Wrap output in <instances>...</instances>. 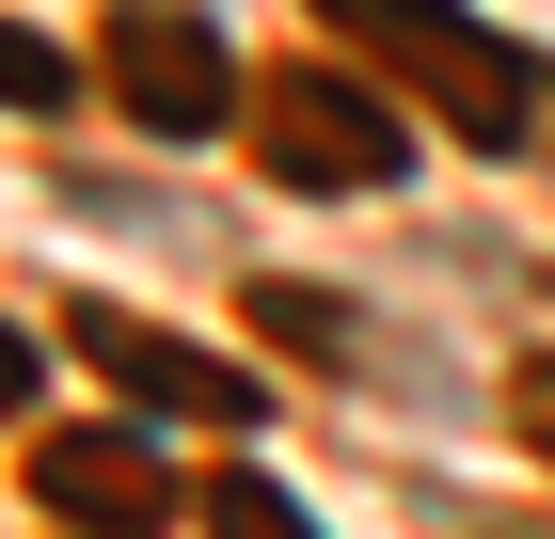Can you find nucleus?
<instances>
[{
    "mask_svg": "<svg viewBox=\"0 0 555 539\" xmlns=\"http://www.w3.org/2000/svg\"><path fill=\"white\" fill-rule=\"evenodd\" d=\"M270 159H286V175H334V191H365V175H397V159H413V127H397L382 95L286 80V112H270Z\"/></svg>",
    "mask_w": 555,
    "mask_h": 539,
    "instance_id": "obj_2",
    "label": "nucleus"
},
{
    "mask_svg": "<svg viewBox=\"0 0 555 539\" xmlns=\"http://www.w3.org/2000/svg\"><path fill=\"white\" fill-rule=\"evenodd\" d=\"M524 413H540V428H555V365H540V381H524Z\"/></svg>",
    "mask_w": 555,
    "mask_h": 539,
    "instance_id": "obj_7",
    "label": "nucleus"
},
{
    "mask_svg": "<svg viewBox=\"0 0 555 539\" xmlns=\"http://www.w3.org/2000/svg\"><path fill=\"white\" fill-rule=\"evenodd\" d=\"M80 349L128 381V397H159V413H255V381H238V365H191V349H159V333H128V318H95Z\"/></svg>",
    "mask_w": 555,
    "mask_h": 539,
    "instance_id": "obj_4",
    "label": "nucleus"
},
{
    "mask_svg": "<svg viewBox=\"0 0 555 539\" xmlns=\"http://www.w3.org/2000/svg\"><path fill=\"white\" fill-rule=\"evenodd\" d=\"M112 64H128V112L143 127H222V112H238V64H222L207 16H128Z\"/></svg>",
    "mask_w": 555,
    "mask_h": 539,
    "instance_id": "obj_1",
    "label": "nucleus"
},
{
    "mask_svg": "<svg viewBox=\"0 0 555 539\" xmlns=\"http://www.w3.org/2000/svg\"><path fill=\"white\" fill-rule=\"evenodd\" d=\"M334 16H365V33H413V48H428V80L461 95L476 127H524V80H508V48L476 33V16H444V0H334Z\"/></svg>",
    "mask_w": 555,
    "mask_h": 539,
    "instance_id": "obj_3",
    "label": "nucleus"
},
{
    "mask_svg": "<svg viewBox=\"0 0 555 539\" xmlns=\"http://www.w3.org/2000/svg\"><path fill=\"white\" fill-rule=\"evenodd\" d=\"M222 539H318V524H301L270 476H238V492H222Z\"/></svg>",
    "mask_w": 555,
    "mask_h": 539,
    "instance_id": "obj_5",
    "label": "nucleus"
},
{
    "mask_svg": "<svg viewBox=\"0 0 555 539\" xmlns=\"http://www.w3.org/2000/svg\"><path fill=\"white\" fill-rule=\"evenodd\" d=\"M0 95H16V112H48V95H64V64H48L33 33H0Z\"/></svg>",
    "mask_w": 555,
    "mask_h": 539,
    "instance_id": "obj_6",
    "label": "nucleus"
}]
</instances>
